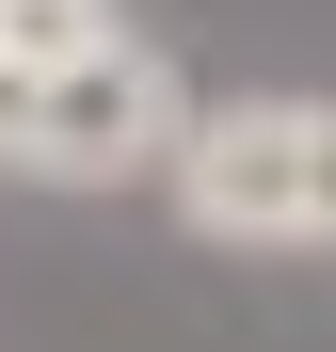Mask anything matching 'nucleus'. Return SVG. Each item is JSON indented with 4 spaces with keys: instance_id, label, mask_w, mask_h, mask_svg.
<instances>
[{
    "instance_id": "f03ea898",
    "label": "nucleus",
    "mask_w": 336,
    "mask_h": 352,
    "mask_svg": "<svg viewBox=\"0 0 336 352\" xmlns=\"http://www.w3.org/2000/svg\"><path fill=\"white\" fill-rule=\"evenodd\" d=\"M160 192L224 256H304V96H192Z\"/></svg>"
},
{
    "instance_id": "7ed1b4c3",
    "label": "nucleus",
    "mask_w": 336,
    "mask_h": 352,
    "mask_svg": "<svg viewBox=\"0 0 336 352\" xmlns=\"http://www.w3.org/2000/svg\"><path fill=\"white\" fill-rule=\"evenodd\" d=\"M128 16H112V0H0V65L16 80H48V65H80V48H112Z\"/></svg>"
},
{
    "instance_id": "20e7f679",
    "label": "nucleus",
    "mask_w": 336,
    "mask_h": 352,
    "mask_svg": "<svg viewBox=\"0 0 336 352\" xmlns=\"http://www.w3.org/2000/svg\"><path fill=\"white\" fill-rule=\"evenodd\" d=\"M304 256H336V96H304Z\"/></svg>"
},
{
    "instance_id": "f257e3e1",
    "label": "nucleus",
    "mask_w": 336,
    "mask_h": 352,
    "mask_svg": "<svg viewBox=\"0 0 336 352\" xmlns=\"http://www.w3.org/2000/svg\"><path fill=\"white\" fill-rule=\"evenodd\" d=\"M177 129H192V80L160 65L144 32L80 48V65H48V80L0 65V176H48V192H128V176L177 160Z\"/></svg>"
}]
</instances>
